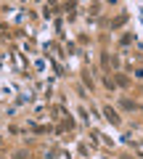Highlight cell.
<instances>
[{
  "label": "cell",
  "mask_w": 143,
  "mask_h": 159,
  "mask_svg": "<svg viewBox=\"0 0 143 159\" xmlns=\"http://www.w3.org/2000/svg\"><path fill=\"white\" fill-rule=\"evenodd\" d=\"M106 117H109V122H114V125H117V122H119V117H117V114L111 111V109H106Z\"/></svg>",
  "instance_id": "cell-1"
}]
</instances>
